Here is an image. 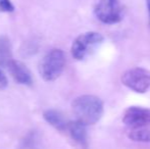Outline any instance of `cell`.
<instances>
[{
	"instance_id": "cell-7",
	"label": "cell",
	"mask_w": 150,
	"mask_h": 149,
	"mask_svg": "<svg viewBox=\"0 0 150 149\" xmlns=\"http://www.w3.org/2000/svg\"><path fill=\"white\" fill-rule=\"evenodd\" d=\"M11 77L18 84L31 86L33 84V77L27 66L20 60L11 59L7 64Z\"/></svg>"
},
{
	"instance_id": "cell-6",
	"label": "cell",
	"mask_w": 150,
	"mask_h": 149,
	"mask_svg": "<svg viewBox=\"0 0 150 149\" xmlns=\"http://www.w3.org/2000/svg\"><path fill=\"white\" fill-rule=\"evenodd\" d=\"M122 121L132 129L147 127L150 125V109L140 106H131L125 110Z\"/></svg>"
},
{
	"instance_id": "cell-4",
	"label": "cell",
	"mask_w": 150,
	"mask_h": 149,
	"mask_svg": "<svg viewBox=\"0 0 150 149\" xmlns=\"http://www.w3.org/2000/svg\"><path fill=\"white\" fill-rule=\"evenodd\" d=\"M103 41V36L97 32H87L78 36L71 45V55L75 59L83 60Z\"/></svg>"
},
{
	"instance_id": "cell-11",
	"label": "cell",
	"mask_w": 150,
	"mask_h": 149,
	"mask_svg": "<svg viewBox=\"0 0 150 149\" xmlns=\"http://www.w3.org/2000/svg\"><path fill=\"white\" fill-rule=\"evenodd\" d=\"M129 138L136 142H150V129L147 127L133 128L129 133Z\"/></svg>"
},
{
	"instance_id": "cell-3",
	"label": "cell",
	"mask_w": 150,
	"mask_h": 149,
	"mask_svg": "<svg viewBox=\"0 0 150 149\" xmlns=\"http://www.w3.org/2000/svg\"><path fill=\"white\" fill-rule=\"evenodd\" d=\"M94 13L103 24L115 25L124 18V8L120 0H97Z\"/></svg>"
},
{
	"instance_id": "cell-12",
	"label": "cell",
	"mask_w": 150,
	"mask_h": 149,
	"mask_svg": "<svg viewBox=\"0 0 150 149\" xmlns=\"http://www.w3.org/2000/svg\"><path fill=\"white\" fill-rule=\"evenodd\" d=\"M14 11V5L10 0H0V12Z\"/></svg>"
},
{
	"instance_id": "cell-13",
	"label": "cell",
	"mask_w": 150,
	"mask_h": 149,
	"mask_svg": "<svg viewBox=\"0 0 150 149\" xmlns=\"http://www.w3.org/2000/svg\"><path fill=\"white\" fill-rule=\"evenodd\" d=\"M8 85V80L7 78H6V76L4 75V73L1 71V68H0V90L4 89V88H6Z\"/></svg>"
},
{
	"instance_id": "cell-2",
	"label": "cell",
	"mask_w": 150,
	"mask_h": 149,
	"mask_svg": "<svg viewBox=\"0 0 150 149\" xmlns=\"http://www.w3.org/2000/svg\"><path fill=\"white\" fill-rule=\"evenodd\" d=\"M65 58L64 52L58 48L49 50L41 59L39 64V72L41 78L45 82H53L60 77L64 71Z\"/></svg>"
},
{
	"instance_id": "cell-9",
	"label": "cell",
	"mask_w": 150,
	"mask_h": 149,
	"mask_svg": "<svg viewBox=\"0 0 150 149\" xmlns=\"http://www.w3.org/2000/svg\"><path fill=\"white\" fill-rule=\"evenodd\" d=\"M67 130L69 131L74 141H76L83 147L87 146V130H86V126L84 124H82L77 119L69 121Z\"/></svg>"
},
{
	"instance_id": "cell-5",
	"label": "cell",
	"mask_w": 150,
	"mask_h": 149,
	"mask_svg": "<svg viewBox=\"0 0 150 149\" xmlns=\"http://www.w3.org/2000/svg\"><path fill=\"white\" fill-rule=\"evenodd\" d=\"M122 83L137 93H145L150 88V72L142 68H133L122 75Z\"/></svg>"
},
{
	"instance_id": "cell-1",
	"label": "cell",
	"mask_w": 150,
	"mask_h": 149,
	"mask_svg": "<svg viewBox=\"0 0 150 149\" xmlns=\"http://www.w3.org/2000/svg\"><path fill=\"white\" fill-rule=\"evenodd\" d=\"M76 119L85 126L96 124L103 114V102L95 95H82L71 103Z\"/></svg>"
},
{
	"instance_id": "cell-14",
	"label": "cell",
	"mask_w": 150,
	"mask_h": 149,
	"mask_svg": "<svg viewBox=\"0 0 150 149\" xmlns=\"http://www.w3.org/2000/svg\"><path fill=\"white\" fill-rule=\"evenodd\" d=\"M147 8H148V16H149V23H150V0H146Z\"/></svg>"
},
{
	"instance_id": "cell-10",
	"label": "cell",
	"mask_w": 150,
	"mask_h": 149,
	"mask_svg": "<svg viewBox=\"0 0 150 149\" xmlns=\"http://www.w3.org/2000/svg\"><path fill=\"white\" fill-rule=\"evenodd\" d=\"M12 59V51L10 40L5 35H0V66H7Z\"/></svg>"
},
{
	"instance_id": "cell-8",
	"label": "cell",
	"mask_w": 150,
	"mask_h": 149,
	"mask_svg": "<svg viewBox=\"0 0 150 149\" xmlns=\"http://www.w3.org/2000/svg\"><path fill=\"white\" fill-rule=\"evenodd\" d=\"M43 117L50 126L56 129L57 131L64 132L67 129V125H69V121L65 119L64 114L57 109H53V108H49V109L45 110L43 112Z\"/></svg>"
}]
</instances>
